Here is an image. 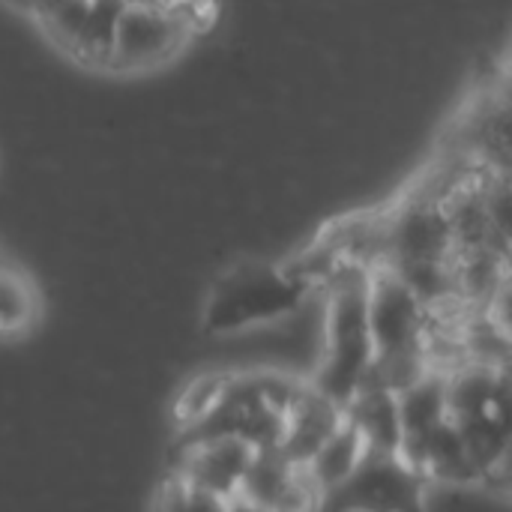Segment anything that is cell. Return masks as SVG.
<instances>
[{
  "instance_id": "5b68a950",
  "label": "cell",
  "mask_w": 512,
  "mask_h": 512,
  "mask_svg": "<svg viewBox=\"0 0 512 512\" xmlns=\"http://www.w3.org/2000/svg\"><path fill=\"white\" fill-rule=\"evenodd\" d=\"M429 489L402 456L366 450L351 477L318 501V512H423Z\"/></svg>"
},
{
  "instance_id": "9c48e42d",
  "label": "cell",
  "mask_w": 512,
  "mask_h": 512,
  "mask_svg": "<svg viewBox=\"0 0 512 512\" xmlns=\"http://www.w3.org/2000/svg\"><path fill=\"white\" fill-rule=\"evenodd\" d=\"M255 450L237 438L177 441V462L168 474L228 501L240 492Z\"/></svg>"
},
{
  "instance_id": "2e32d148",
  "label": "cell",
  "mask_w": 512,
  "mask_h": 512,
  "mask_svg": "<svg viewBox=\"0 0 512 512\" xmlns=\"http://www.w3.org/2000/svg\"><path fill=\"white\" fill-rule=\"evenodd\" d=\"M126 0H90L87 15L81 21V30L72 42V48L66 51V57H72L75 63L87 66V69H105L111 63V51H114V36H117V21L123 12Z\"/></svg>"
},
{
  "instance_id": "52a82bcc",
  "label": "cell",
  "mask_w": 512,
  "mask_h": 512,
  "mask_svg": "<svg viewBox=\"0 0 512 512\" xmlns=\"http://www.w3.org/2000/svg\"><path fill=\"white\" fill-rule=\"evenodd\" d=\"M192 39L189 24L168 6L150 0H126L108 72H144L174 60Z\"/></svg>"
},
{
  "instance_id": "44dd1931",
  "label": "cell",
  "mask_w": 512,
  "mask_h": 512,
  "mask_svg": "<svg viewBox=\"0 0 512 512\" xmlns=\"http://www.w3.org/2000/svg\"><path fill=\"white\" fill-rule=\"evenodd\" d=\"M3 3H6L9 9H15L18 15H27V18L33 21V18H36L48 3H54V0H3Z\"/></svg>"
},
{
  "instance_id": "7402d4cb",
  "label": "cell",
  "mask_w": 512,
  "mask_h": 512,
  "mask_svg": "<svg viewBox=\"0 0 512 512\" xmlns=\"http://www.w3.org/2000/svg\"><path fill=\"white\" fill-rule=\"evenodd\" d=\"M225 512H270V510H264L261 504H255V501H249V498H243V495H234V498H228V501H225Z\"/></svg>"
},
{
  "instance_id": "4fadbf2b",
  "label": "cell",
  "mask_w": 512,
  "mask_h": 512,
  "mask_svg": "<svg viewBox=\"0 0 512 512\" xmlns=\"http://www.w3.org/2000/svg\"><path fill=\"white\" fill-rule=\"evenodd\" d=\"M399 423H402V447L399 456L408 459L450 414H447V372L429 369L408 390L396 396Z\"/></svg>"
},
{
  "instance_id": "5bb4252c",
  "label": "cell",
  "mask_w": 512,
  "mask_h": 512,
  "mask_svg": "<svg viewBox=\"0 0 512 512\" xmlns=\"http://www.w3.org/2000/svg\"><path fill=\"white\" fill-rule=\"evenodd\" d=\"M342 417L363 438L369 453L399 456L402 423H399V405L393 393L360 390L342 405Z\"/></svg>"
},
{
  "instance_id": "9a60e30c",
  "label": "cell",
  "mask_w": 512,
  "mask_h": 512,
  "mask_svg": "<svg viewBox=\"0 0 512 512\" xmlns=\"http://www.w3.org/2000/svg\"><path fill=\"white\" fill-rule=\"evenodd\" d=\"M366 456V444H363V438L348 426V423H342L324 444H321V450L306 462V480L312 483V489H315V495H318V501L327 495V492H333L339 483H345L348 477H351V471L360 465V459Z\"/></svg>"
},
{
  "instance_id": "6da1fadb",
  "label": "cell",
  "mask_w": 512,
  "mask_h": 512,
  "mask_svg": "<svg viewBox=\"0 0 512 512\" xmlns=\"http://www.w3.org/2000/svg\"><path fill=\"white\" fill-rule=\"evenodd\" d=\"M306 381L282 372H228L216 405L177 441L237 438L252 450H276L282 444L285 417Z\"/></svg>"
},
{
  "instance_id": "277c9868",
  "label": "cell",
  "mask_w": 512,
  "mask_h": 512,
  "mask_svg": "<svg viewBox=\"0 0 512 512\" xmlns=\"http://www.w3.org/2000/svg\"><path fill=\"white\" fill-rule=\"evenodd\" d=\"M315 291L318 288L300 279L291 264H246L219 279L204 309V327L216 336L267 327L294 315Z\"/></svg>"
},
{
  "instance_id": "7c38bea8",
  "label": "cell",
  "mask_w": 512,
  "mask_h": 512,
  "mask_svg": "<svg viewBox=\"0 0 512 512\" xmlns=\"http://www.w3.org/2000/svg\"><path fill=\"white\" fill-rule=\"evenodd\" d=\"M345 423L342 408L336 402H330L327 396H321L312 384H306L300 390V396L294 399L288 417H285V432H282V444L276 447L288 462L306 468V462L321 450V444Z\"/></svg>"
},
{
  "instance_id": "e0dca14e",
  "label": "cell",
  "mask_w": 512,
  "mask_h": 512,
  "mask_svg": "<svg viewBox=\"0 0 512 512\" xmlns=\"http://www.w3.org/2000/svg\"><path fill=\"white\" fill-rule=\"evenodd\" d=\"M42 312V300L39 291L33 285V279L0 261V339H18L27 336Z\"/></svg>"
},
{
  "instance_id": "30bf717a",
  "label": "cell",
  "mask_w": 512,
  "mask_h": 512,
  "mask_svg": "<svg viewBox=\"0 0 512 512\" xmlns=\"http://www.w3.org/2000/svg\"><path fill=\"white\" fill-rule=\"evenodd\" d=\"M237 495L270 512H318V495L306 471L279 450H255Z\"/></svg>"
},
{
  "instance_id": "8fae6325",
  "label": "cell",
  "mask_w": 512,
  "mask_h": 512,
  "mask_svg": "<svg viewBox=\"0 0 512 512\" xmlns=\"http://www.w3.org/2000/svg\"><path fill=\"white\" fill-rule=\"evenodd\" d=\"M432 489L447 486V489H483V474L462 441L459 429L447 417L408 459H405Z\"/></svg>"
},
{
  "instance_id": "ffe728a7",
  "label": "cell",
  "mask_w": 512,
  "mask_h": 512,
  "mask_svg": "<svg viewBox=\"0 0 512 512\" xmlns=\"http://www.w3.org/2000/svg\"><path fill=\"white\" fill-rule=\"evenodd\" d=\"M225 378H228V372H210V375L195 378V381L180 393V399H177V420H180V429H189L192 423H198V420L216 405V399L222 396Z\"/></svg>"
},
{
  "instance_id": "ba28073f",
  "label": "cell",
  "mask_w": 512,
  "mask_h": 512,
  "mask_svg": "<svg viewBox=\"0 0 512 512\" xmlns=\"http://www.w3.org/2000/svg\"><path fill=\"white\" fill-rule=\"evenodd\" d=\"M453 252V234L438 192H417L384 213V264L453 261Z\"/></svg>"
},
{
  "instance_id": "8992f818",
  "label": "cell",
  "mask_w": 512,
  "mask_h": 512,
  "mask_svg": "<svg viewBox=\"0 0 512 512\" xmlns=\"http://www.w3.org/2000/svg\"><path fill=\"white\" fill-rule=\"evenodd\" d=\"M366 315L375 357L429 360V336L435 318L387 267H375L369 273Z\"/></svg>"
},
{
  "instance_id": "d6986e66",
  "label": "cell",
  "mask_w": 512,
  "mask_h": 512,
  "mask_svg": "<svg viewBox=\"0 0 512 512\" xmlns=\"http://www.w3.org/2000/svg\"><path fill=\"white\" fill-rule=\"evenodd\" d=\"M150 512H225V501L168 474L153 495Z\"/></svg>"
},
{
  "instance_id": "ac0fdd59",
  "label": "cell",
  "mask_w": 512,
  "mask_h": 512,
  "mask_svg": "<svg viewBox=\"0 0 512 512\" xmlns=\"http://www.w3.org/2000/svg\"><path fill=\"white\" fill-rule=\"evenodd\" d=\"M87 6H90V0H54L33 21L45 33V39L66 54L72 48L78 30H81V21L87 15Z\"/></svg>"
},
{
  "instance_id": "7a4b0ae2",
  "label": "cell",
  "mask_w": 512,
  "mask_h": 512,
  "mask_svg": "<svg viewBox=\"0 0 512 512\" xmlns=\"http://www.w3.org/2000/svg\"><path fill=\"white\" fill-rule=\"evenodd\" d=\"M447 414L468 444L483 489L510 465V369L486 363H459L447 372Z\"/></svg>"
},
{
  "instance_id": "3957f363",
  "label": "cell",
  "mask_w": 512,
  "mask_h": 512,
  "mask_svg": "<svg viewBox=\"0 0 512 512\" xmlns=\"http://www.w3.org/2000/svg\"><path fill=\"white\" fill-rule=\"evenodd\" d=\"M369 273L366 267L342 264L324 288V357L309 384L339 408L357 393L375 357L366 315Z\"/></svg>"
}]
</instances>
